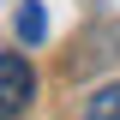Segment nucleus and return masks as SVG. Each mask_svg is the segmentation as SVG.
Instances as JSON below:
<instances>
[{
  "label": "nucleus",
  "mask_w": 120,
  "mask_h": 120,
  "mask_svg": "<svg viewBox=\"0 0 120 120\" xmlns=\"http://www.w3.org/2000/svg\"><path fill=\"white\" fill-rule=\"evenodd\" d=\"M36 96V72H30L24 54H6L0 48V120H18Z\"/></svg>",
  "instance_id": "obj_1"
},
{
  "label": "nucleus",
  "mask_w": 120,
  "mask_h": 120,
  "mask_svg": "<svg viewBox=\"0 0 120 120\" xmlns=\"http://www.w3.org/2000/svg\"><path fill=\"white\" fill-rule=\"evenodd\" d=\"M12 30H18V42H24V48H36V42L48 36V6H42V0H18Z\"/></svg>",
  "instance_id": "obj_2"
},
{
  "label": "nucleus",
  "mask_w": 120,
  "mask_h": 120,
  "mask_svg": "<svg viewBox=\"0 0 120 120\" xmlns=\"http://www.w3.org/2000/svg\"><path fill=\"white\" fill-rule=\"evenodd\" d=\"M78 120H120V78L102 84V90H90V102H84Z\"/></svg>",
  "instance_id": "obj_3"
}]
</instances>
